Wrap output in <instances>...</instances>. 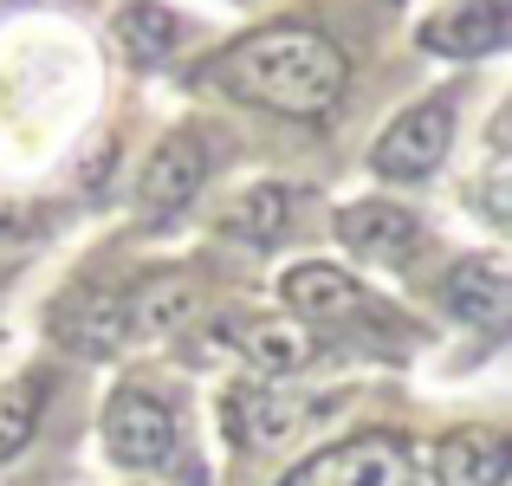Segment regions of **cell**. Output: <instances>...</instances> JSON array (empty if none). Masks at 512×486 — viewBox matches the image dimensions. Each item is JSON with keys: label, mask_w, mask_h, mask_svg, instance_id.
<instances>
[{"label": "cell", "mask_w": 512, "mask_h": 486, "mask_svg": "<svg viewBox=\"0 0 512 486\" xmlns=\"http://www.w3.org/2000/svg\"><path fill=\"white\" fill-rule=\"evenodd\" d=\"M104 441L124 467H163L175 448V415L163 396L150 389H117L111 409H104Z\"/></svg>", "instance_id": "obj_3"}, {"label": "cell", "mask_w": 512, "mask_h": 486, "mask_svg": "<svg viewBox=\"0 0 512 486\" xmlns=\"http://www.w3.org/2000/svg\"><path fill=\"white\" fill-rule=\"evenodd\" d=\"M286 214H292V195H286L279 182H260V188H247V195H240L234 208L221 214V234H234V240H253V247H266V240H279Z\"/></svg>", "instance_id": "obj_16"}, {"label": "cell", "mask_w": 512, "mask_h": 486, "mask_svg": "<svg viewBox=\"0 0 512 486\" xmlns=\"http://www.w3.org/2000/svg\"><path fill=\"white\" fill-rule=\"evenodd\" d=\"M201 305V286L188 273H163V279H150V286L137 292V305H130V331H150V337H163V331H175L188 312Z\"/></svg>", "instance_id": "obj_15"}, {"label": "cell", "mask_w": 512, "mask_h": 486, "mask_svg": "<svg viewBox=\"0 0 512 486\" xmlns=\"http://www.w3.org/2000/svg\"><path fill=\"white\" fill-rule=\"evenodd\" d=\"M448 143H454V104L428 98V104H415L409 117H396V124L383 130V143H376V169L396 175V182H415V175L441 169Z\"/></svg>", "instance_id": "obj_4"}, {"label": "cell", "mask_w": 512, "mask_h": 486, "mask_svg": "<svg viewBox=\"0 0 512 486\" xmlns=\"http://www.w3.org/2000/svg\"><path fill=\"white\" fill-rule=\"evenodd\" d=\"M344 52L312 26H266L214 59V85L279 117H325L344 98Z\"/></svg>", "instance_id": "obj_1"}, {"label": "cell", "mask_w": 512, "mask_h": 486, "mask_svg": "<svg viewBox=\"0 0 512 486\" xmlns=\"http://www.w3.org/2000/svg\"><path fill=\"white\" fill-rule=\"evenodd\" d=\"M506 39V0H461V7H441L435 20L422 26L428 52H454V59H474V52H493Z\"/></svg>", "instance_id": "obj_8"}, {"label": "cell", "mask_w": 512, "mask_h": 486, "mask_svg": "<svg viewBox=\"0 0 512 486\" xmlns=\"http://www.w3.org/2000/svg\"><path fill=\"white\" fill-rule=\"evenodd\" d=\"M52 337L78 357H111L117 344L130 337V318H124V299H104V292H78L52 312Z\"/></svg>", "instance_id": "obj_7"}, {"label": "cell", "mask_w": 512, "mask_h": 486, "mask_svg": "<svg viewBox=\"0 0 512 486\" xmlns=\"http://www.w3.org/2000/svg\"><path fill=\"white\" fill-rule=\"evenodd\" d=\"M506 480V441L493 428H461L435 454V486H500Z\"/></svg>", "instance_id": "obj_11"}, {"label": "cell", "mask_w": 512, "mask_h": 486, "mask_svg": "<svg viewBox=\"0 0 512 486\" xmlns=\"http://www.w3.org/2000/svg\"><path fill=\"white\" fill-rule=\"evenodd\" d=\"M305 428V402L279 396V389H234L227 396V435L240 448H286Z\"/></svg>", "instance_id": "obj_6"}, {"label": "cell", "mask_w": 512, "mask_h": 486, "mask_svg": "<svg viewBox=\"0 0 512 486\" xmlns=\"http://www.w3.org/2000/svg\"><path fill=\"white\" fill-rule=\"evenodd\" d=\"M234 344H240V357H247L253 370H266V376H292V370H305V363L318 357L312 324H299V318H253V324L234 331Z\"/></svg>", "instance_id": "obj_9"}, {"label": "cell", "mask_w": 512, "mask_h": 486, "mask_svg": "<svg viewBox=\"0 0 512 486\" xmlns=\"http://www.w3.org/2000/svg\"><path fill=\"white\" fill-rule=\"evenodd\" d=\"M111 39H117V52H124L130 65H163L169 46H175V13L156 7V0H130V7L117 13Z\"/></svg>", "instance_id": "obj_14"}, {"label": "cell", "mask_w": 512, "mask_h": 486, "mask_svg": "<svg viewBox=\"0 0 512 486\" xmlns=\"http://www.w3.org/2000/svg\"><path fill=\"white\" fill-rule=\"evenodd\" d=\"M279 486H422V474L396 435H357L344 448H325L305 467H292Z\"/></svg>", "instance_id": "obj_2"}, {"label": "cell", "mask_w": 512, "mask_h": 486, "mask_svg": "<svg viewBox=\"0 0 512 486\" xmlns=\"http://www.w3.org/2000/svg\"><path fill=\"white\" fill-rule=\"evenodd\" d=\"M448 305H454L467 324H487V331H500L506 312H512L506 266L493 260V253H480V260H461V266L448 273Z\"/></svg>", "instance_id": "obj_10"}, {"label": "cell", "mask_w": 512, "mask_h": 486, "mask_svg": "<svg viewBox=\"0 0 512 486\" xmlns=\"http://www.w3.org/2000/svg\"><path fill=\"white\" fill-rule=\"evenodd\" d=\"M201 175H208V150L195 137H169L163 150L143 162V214H175L201 195Z\"/></svg>", "instance_id": "obj_5"}, {"label": "cell", "mask_w": 512, "mask_h": 486, "mask_svg": "<svg viewBox=\"0 0 512 486\" xmlns=\"http://www.w3.org/2000/svg\"><path fill=\"white\" fill-rule=\"evenodd\" d=\"M338 240L357 253H376V260H396V253H409L415 221L409 208H389V201H357V208L338 214Z\"/></svg>", "instance_id": "obj_12"}, {"label": "cell", "mask_w": 512, "mask_h": 486, "mask_svg": "<svg viewBox=\"0 0 512 486\" xmlns=\"http://www.w3.org/2000/svg\"><path fill=\"white\" fill-rule=\"evenodd\" d=\"M279 292H286L292 318H344L350 305L363 299V292L350 286V279L338 273V266H318V260H312V266H292V273H286V286H279Z\"/></svg>", "instance_id": "obj_13"}, {"label": "cell", "mask_w": 512, "mask_h": 486, "mask_svg": "<svg viewBox=\"0 0 512 486\" xmlns=\"http://www.w3.org/2000/svg\"><path fill=\"white\" fill-rule=\"evenodd\" d=\"M39 376H13L7 389H0V461H13V454L33 441V422H39Z\"/></svg>", "instance_id": "obj_17"}]
</instances>
